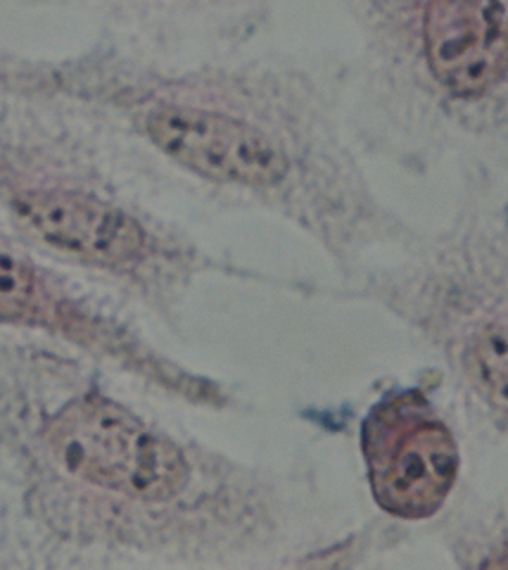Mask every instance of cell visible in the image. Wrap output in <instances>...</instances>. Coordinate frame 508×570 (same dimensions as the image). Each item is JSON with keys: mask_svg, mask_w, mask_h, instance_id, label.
Masks as SVG:
<instances>
[{"mask_svg": "<svg viewBox=\"0 0 508 570\" xmlns=\"http://www.w3.org/2000/svg\"><path fill=\"white\" fill-rule=\"evenodd\" d=\"M117 379L0 331V568H307L330 540L317 473L188 435Z\"/></svg>", "mask_w": 508, "mask_h": 570, "instance_id": "obj_1", "label": "cell"}, {"mask_svg": "<svg viewBox=\"0 0 508 570\" xmlns=\"http://www.w3.org/2000/svg\"><path fill=\"white\" fill-rule=\"evenodd\" d=\"M0 96L72 117L143 186L288 224L338 281L420 234L366 171L347 60L252 48L177 58L96 31L58 56L0 48Z\"/></svg>", "mask_w": 508, "mask_h": 570, "instance_id": "obj_2", "label": "cell"}, {"mask_svg": "<svg viewBox=\"0 0 508 570\" xmlns=\"http://www.w3.org/2000/svg\"><path fill=\"white\" fill-rule=\"evenodd\" d=\"M0 228L177 337L209 278L290 295L302 281L217 253L155 207L79 121L10 96H0Z\"/></svg>", "mask_w": 508, "mask_h": 570, "instance_id": "obj_3", "label": "cell"}, {"mask_svg": "<svg viewBox=\"0 0 508 570\" xmlns=\"http://www.w3.org/2000/svg\"><path fill=\"white\" fill-rule=\"evenodd\" d=\"M357 33L347 117L363 155L508 178V0H342Z\"/></svg>", "mask_w": 508, "mask_h": 570, "instance_id": "obj_4", "label": "cell"}, {"mask_svg": "<svg viewBox=\"0 0 508 570\" xmlns=\"http://www.w3.org/2000/svg\"><path fill=\"white\" fill-rule=\"evenodd\" d=\"M461 190L440 228L336 283L307 276L302 299L388 314L435 362L468 414L508 440V178L461 167Z\"/></svg>", "mask_w": 508, "mask_h": 570, "instance_id": "obj_5", "label": "cell"}, {"mask_svg": "<svg viewBox=\"0 0 508 570\" xmlns=\"http://www.w3.org/2000/svg\"><path fill=\"white\" fill-rule=\"evenodd\" d=\"M0 331L77 352L150 395L200 412H233L238 385L155 345L136 314L67 266L0 228Z\"/></svg>", "mask_w": 508, "mask_h": 570, "instance_id": "obj_6", "label": "cell"}, {"mask_svg": "<svg viewBox=\"0 0 508 570\" xmlns=\"http://www.w3.org/2000/svg\"><path fill=\"white\" fill-rule=\"evenodd\" d=\"M442 376L378 387L357 423V448L378 521L407 540L409 528L442 521L464 475L457 428L437 400Z\"/></svg>", "mask_w": 508, "mask_h": 570, "instance_id": "obj_7", "label": "cell"}, {"mask_svg": "<svg viewBox=\"0 0 508 570\" xmlns=\"http://www.w3.org/2000/svg\"><path fill=\"white\" fill-rule=\"evenodd\" d=\"M41 12H69L96 31L177 58L219 56L255 46L273 22L276 0H10Z\"/></svg>", "mask_w": 508, "mask_h": 570, "instance_id": "obj_8", "label": "cell"}, {"mask_svg": "<svg viewBox=\"0 0 508 570\" xmlns=\"http://www.w3.org/2000/svg\"><path fill=\"white\" fill-rule=\"evenodd\" d=\"M440 538L451 566L508 568V480L495 494L449 507L440 521Z\"/></svg>", "mask_w": 508, "mask_h": 570, "instance_id": "obj_9", "label": "cell"}]
</instances>
